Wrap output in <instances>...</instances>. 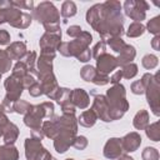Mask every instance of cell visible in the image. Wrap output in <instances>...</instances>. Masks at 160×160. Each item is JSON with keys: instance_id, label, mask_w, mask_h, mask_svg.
<instances>
[{"instance_id": "cell-1", "label": "cell", "mask_w": 160, "mask_h": 160, "mask_svg": "<svg viewBox=\"0 0 160 160\" xmlns=\"http://www.w3.org/2000/svg\"><path fill=\"white\" fill-rule=\"evenodd\" d=\"M86 21L104 41L114 36L121 38L124 34V16L119 1L108 0L92 5L86 11Z\"/></svg>"}, {"instance_id": "cell-2", "label": "cell", "mask_w": 160, "mask_h": 160, "mask_svg": "<svg viewBox=\"0 0 160 160\" xmlns=\"http://www.w3.org/2000/svg\"><path fill=\"white\" fill-rule=\"evenodd\" d=\"M58 125V135L54 139V148L58 152H65L70 146L78 132V119L75 114H62L61 116H52Z\"/></svg>"}, {"instance_id": "cell-3", "label": "cell", "mask_w": 160, "mask_h": 160, "mask_svg": "<svg viewBox=\"0 0 160 160\" xmlns=\"http://www.w3.org/2000/svg\"><path fill=\"white\" fill-rule=\"evenodd\" d=\"M92 41V35L89 31H81V34L75 39L69 42H62L60 44L58 51L62 56H75L79 61L81 62H88L91 58V50L89 48L90 42Z\"/></svg>"}, {"instance_id": "cell-4", "label": "cell", "mask_w": 160, "mask_h": 160, "mask_svg": "<svg viewBox=\"0 0 160 160\" xmlns=\"http://www.w3.org/2000/svg\"><path fill=\"white\" fill-rule=\"evenodd\" d=\"M109 105V116L110 120H119L129 110V102L126 100V91L124 85L116 84L112 85L105 95Z\"/></svg>"}, {"instance_id": "cell-5", "label": "cell", "mask_w": 160, "mask_h": 160, "mask_svg": "<svg viewBox=\"0 0 160 160\" xmlns=\"http://www.w3.org/2000/svg\"><path fill=\"white\" fill-rule=\"evenodd\" d=\"M0 9L4 10L5 22L10 24L16 29H26L30 26L32 16L29 12H24L11 5L9 0H0Z\"/></svg>"}, {"instance_id": "cell-6", "label": "cell", "mask_w": 160, "mask_h": 160, "mask_svg": "<svg viewBox=\"0 0 160 160\" xmlns=\"http://www.w3.org/2000/svg\"><path fill=\"white\" fill-rule=\"evenodd\" d=\"M39 24H50L60 21V12L50 1H42L32 10L31 15Z\"/></svg>"}, {"instance_id": "cell-7", "label": "cell", "mask_w": 160, "mask_h": 160, "mask_svg": "<svg viewBox=\"0 0 160 160\" xmlns=\"http://www.w3.org/2000/svg\"><path fill=\"white\" fill-rule=\"evenodd\" d=\"M160 82H159V72L152 75L151 81L146 85L145 88V94H146V100L148 104L150 105V109L152 110L154 115L159 116L160 114Z\"/></svg>"}, {"instance_id": "cell-8", "label": "cell", "mask_w": 160, "mask_h": 160, "mask_svg": "<svg viewBox=\"0 0 160 160\" xmlns=\"http://www.w3.org/2000/svg\"><path fill=\"white\" fill-rule=\"evenodd\" d=\"M146 10H149V4L145 0H126L124 2L125 14L135 22H141L146 18Z\"/></svg>"}, {"instance_id": "cell-9", "label": "cell", "mask_w": 160, "mask_h": 160, "mask_svg": "<svg viewBox=\"0 0 160 160\" xmlns=\"http://www.w3.org/2000/svg\"><path fill=\"white\" fill-rule=\"evenodd\" d=\"M44 118H48L44 104L41 102L39 105H32L31 110L26 115H24V124L31 130H38V129H41Z\"/></svg>"}, {"instance_id": "cell-10", "label": "cell", "mask_w": 160, "mask_h": 160, "mask_svg": "<svg viewBox=\"0 0 160 160\" xmlns=\"http://www.w3.org/2000/svg\"><path fill=\"white\" fill-rule=\"evenodd\" d=\"M4 86H5V90H6L5 99H8L12 102H16L18 100H20V96H21L22 90H24V86H22L20 79L10 75L4 81Z\"/></svg>"}, {"instance_id": "cell-11", "label": "cell", "mask_w": 160, "mask_h": 160, "mask_svg": "<svg viewBox=\"0 0 160 160\" xmlns=\"http://www.w3.org/2000/svg\"><path fill=\"white\" fill-rule=\"evenodd\" d=\"M60 44H61V31L45 32L39 41V45L42 52H56Z\"/></svg>"}, {"instance_id": "cell-12", "label": "cell", "mask_w": 160, "mask_h": 160, "mask_svg": "<svg viewBox=\"0 0 160 160\" xmlns=\"http://www.w3.org/2000/svg\"><path fill=\"white\" fill-rule=\"evenodd\" d=\"M116 68H118L116 58L110 55V54H108V52H105L104 55H101V56H99L96 59V71L99 74L109 75Z\"/></svg>"}, {"instance_id": "cell-13", "label": "cell", "mask_w": 160, "mask_h": 160, "mask_svg": "<svg viewBox=\"0 0 160 160\" xmlns=\"http://www.w3.org/2000/svg\"><path fill=\"white\" fill-rule=\"evenodd\" d=\"M91 110L96 114V116L100 120H102L105 122L111 121L110 116H109V105H108V100H106L105 95H95Z\"/></svg>"}, {"instance_id": "cell-14", "label": "cell", "mask_w": 160, "mask_h": 160, "mask_svg": "<svg viewBox=\"0 0 160 160\" xmlns=\"http://www.w3.org/2000/svg\"><path fill=\"white\" fill-rule=\"evenodd\" d=\"M44 146L41 140L35 138H28L25 140V156L28 160H36L40 154L44 151Z\"/></svg>"}, {"instance_id": "cell-15", "label": "cell", "mask_w": 160, "mask_h": 160, "mask_svg": "<svg viewBox=\"0 0 160 160\" xmlns=\"http://www.w3.org/2000/svg\"><path fill=\"white\" fill-rule=\"evenodd\" d=\"M122 152V148H121V140L119 138H110L105 146H104V156L106 159L114 160L118 159Z\"/></svg>"}, {"instance_id": "cell-16", "label": "cell", "mask_w": 160, "mask_h": 160, "mask_svg": "<svg viewBox=\"0 0 160 160\" xmlns=\"http://www.w3.org/2000/svg\"><path fill=\"white\" fill-rule=\"evenodd\" d=\"M121 140V148H122V151H126V152H132V151H136L141 144V136L139 132L136 131H132V132H129L126 134Z\"/></svg>"}, {"instance_id": "cell-17", "label": "cell", "mask_w": 160, "mask_h": 160, "mask_svg": "<svg viewBox=\"0 0 160 160\" xmlns=\"http://www.w3.org/2000/svg\"><path fill=\"white\" fill-rule=\"evenodd\" d=\"M5 52L10 58V60L21 61L25 58V55L28 54V50H26L25 42H22V41H15V42H11L5 49Z\"/></svg>"}, {"instance_id": "cell-18", "label": "cell", "mask_w": 160, "mask_h": 160, "mask_svg": "<svg viewBox=\"0 0 160 160\" xmlns=\"http://www.w3.org/2000/svg\"><path fill=\"white\" fill-rule=\"evenodd\" d=\"M70 99H71V102L74 104V106L79 108V109H86L89 106V102H90L89 94L81 88L71 90V98Z\"/></svg>"}, {"instance_id": "cell-19", "label": "cell", "mask_w": 160, "mask_h": 160, "mask_svg": "<svg viewBox=\"0 0 160 160\" xmlns=\"http://www.w3.org/2000/svg\"><path fill=\"white\" fill-rule=\"evenodd\" d=\"M19 136V128L14 122H8L1 130V138L5 145H14Z\"/></svg>"}, {"instance_id": "cell-20", "label": "cell", "mask_w": 160, "mask_h": 160, "mask_svg": "<svg viewBox=\"0 0 160 160\" xmlns=\"http://www.w3.org/2000/svg\"><path fill=\"white\" fill-rule=\"evenodd\" d=\"M135 55H136V50L132 45H129L126 44L124 46V49L119 52V56L116 58V62H118V66H124L126 64H130L132 62V60L135 59Z\"/></svg>"}, {"instance_id": "cell-21", "label": "cell", "mask_w": 160, "mask_h": 160, "mask_svg": "<svg viewBox=\"0 0 160 160\" xmlns=\"http://www.w3.org/2000/svg\"><path fill=\"white\" fill-rule=\"evenodd\" d=\"M96 120H98L96 114L90 109V110H85L80 114V116L78 119V124H80L84 128H91L95 125Z\"/></svg>"}, {"instance_id": "cell-22", "label": "cell", "mask_w": 160, "mask_h": 160, "mask_svg": "<svg viewBox=\"0 0 160 160\" xmlns=\"http://www.w3.org/2000/svg\"><path fill=\"white\" fill-rule=\"evenodd\" d=\"M0 160H19V151L14 145H0Z\"/></svg>"}, {"instance_id": "cell-23", "label": "cell", "mask_w": 160, "mask_h": 160, "mask_svg": "<svg viewBox=\"0 0 160 160\" xmlns=\"http://www.w3.org/2000/svg\"><path fill=\"white\" fill-rule=\"evenodd\" d=\"M132 125L138 130H145V128L149 125V112L146 110H144V109L138 111L136 115L134 116Z\"/></svg>"}, {"instance_id": "cell-24", "label": "cell", "mask_w": 160, "mask_h": 160, "mask_svg": "<svg viewBox=\"0 0 160 160\" xmlns=\"http://www.w3.org/2000/svg\"><path fill=\"white\" fill-rule=\"evenodd\" d=\"M41 130L44 132V136L49 138V139H55L58 135V125L55 122V120L51 118L48 121H44L41 125Z\"/></svg>"}, {"instance_id": "cell-25", "label": "cell", "mask_w": 160, "mask_h": 160, "mask_svg": "<svg viewBox=\"0 0 160 160\" xmlns=\"http://www.w3.org/2000/svg\"><path fill=\"white\" fill-rule=\"evenodd\" d=\"M76 12H78V9H76V5H75L74 1L68 0V1H64L62 2L61 11H60V14H61L62 18H65V19L66 18H72V16L76 15Z\"/></svg>"}, {"instance_id": "cell-26", "label": "cell", "mask_w": 160, "mask_h": 160, "mask_svg": "<svg viewBox=\"0 0 160 160\" xmlns=\"http://www.w3.org/2000/svg\"><path fill=\"white\" fill-rule=\"evenodd\" d=\"M36 60H38V55H36L35 51H30V52H28V54L25 55L24 60H22L24 64L26 65L29 72H30L31 75H38V70L35 69V62H36Z\"/></svg>"}, {"instance_id": "cell-27", "label": "cell", "mask_w": 160, "mask_h": 160, "mask_svg": "<svg viewBox=\"0 0 160 160\" xmlns=\"http://www.w3.org/2000/svg\"><path fill=\"white\" fill-rule=\"evenodd\" d=\"M146 136L152 140V141H159L160 140V128H159V121H155L145 128Z\"/></svg>"}, {"instance_id": "cell-28", "label": "cell", "mask_w": 160, "mask_h": 160, "mask_svg": "<svg viewBox=\"0 0 160 160\" xmlns=\"http://www.w3.org/2000/svg\"><path fill=\"white\" fill-rule=\"evenodd\" d=\"M144 31H145V26L141 22H135L134 21V22H131L129 25L126 35L129 38H139V36H141L144 34Z\"/></svg>"}, {"instance_id": "cell-29", "label": "cell", "mask_w": 160, "mask_h": 160, "mask_svg": "<svg viewBox=\"0 0 160 160\" xmlns=\"http://www.w3.org/2000/svg\"><path fill=\"white\" fill-rule=\"evenodd\" d=\"M105 42H106V45H109L110 49H111L112 51H115V52H120V51L124 49V46L126 45L125 41H124L121 38H119V36L109 38V39L105 40Z\"/></svg>"}, {"instance_id": "cell-30", "label": "cell", "mask_w": 160, "mask_h": 160, "mask_svg": "<svg viewBox=\"0 0 160 160\" xmlns=\"http://www.w3.org/2000/svg\"><path fill=\"white\" fill-rule=\"evenodd\" d=\"M96 69L94 68V66H91V65H85V66H82L81 68V70H80V76H81V79L84 80V81H88V82H92V80H94V78H95V75H96Z\"/></svg>"}, {"instance_id": "cell-31", "label": "cell", "mask_w": 160, "mask_h": 160, "mask_svg": "<svg viewBox=\"0 0 160 160\" xmlns=\"http://www.w3.org/2000/svg\"><path fill=\"white\" fill-rule=\"evenodd\" d=\"M70 98H71V90L70 89H68V88H59L54 100H56V102L59 105H61V104L71 100Z\"/></svg>"}, {"instance_id": "cell-32", "label": "cell", "mask_w": 160, "mask_h": 160, "mask_svg": "<svg viewBox=\"0 0 160 160\" xmlns=\"http://www.w3.org/2000/svg\"><path fill=\"white\" fill-rule=\"evenodd\" d=\"M141 64H142V66H144L146 70H151V69H154V68L158 66L159 59H158V56L154 55V54H146V55L142 58Z\"/></svg>"}, {"instance_id": "cell-33", "label": "cell", "mask_w": 160, "mask_h": 160, "mask_svg": "<svg viewBox=\"0 0 160 160\" xmlns=\"http://www.w3.org/2000/svg\"><path fill=\"white\" fill-rule=\"evenodd\" d=\"M28 72H29V70H28L26 65L24 64V61L21 60V61H16V64H15L14 68H12V74H11V75L21 80Z\"/></svg>"}, {"instance_id": "cell-34", "label": "cell", "mask_w": 160, "mask_h": 160, "mask_svg": "<svg viewBox=\"0 0 160 160\" xmlns=\"http://www.w3.org/2000/svg\"><path fill=\"white\" fill-rule=\"evenodd\" d=\"M121 74H122V78L125 79H132L138 74V65L134 62H130L121 66Z\"/></svg>"}, {"instance_id": "cell-35", "label": "cell", "mask_w": 160, "mask_h": 160, "mask_svg": "<svg viewBox=\"0 0 160 160\" xmlns=\"http://www.w3.org/2000/svg\"><path fill=\"white\" fill-rule=\"evenodd\" d=\"M31 108H32V105L30 102H28L26 100H18L14 104V111L18 114H21V115H26L31 110Z\"/></svg>"}, {"instance_id": "cell-36", "label": "cell", "mask_w": 160, "mask_h": 160, "mask_svg": "<svg viewBox=\"0 0 160 160\" xmlns=\"http://www.w3.org/2000/svg\"><path fill=\"white\" fill-rule=\"evenodd\" d=\"M141 158H142V160H159L160 154H159L158 149L148 146V148H145V149L142 150Z\"/></svg>"}, {"instance_id": "cell-37", "label": "cell", "mask_w": 160, "mask_h": 160, "mask_svg": "<svg viewBox=\"0 0 160 160\" xmlns=\"http://www.w3.org/2000/svg\"><path fill=\"white\" fill-rule=\"evenodd\" d=\"M146 29L149 32H151L154 35H159L160 34V16H155V18L150 19L148 21Z\"/></svg>"}, {"instance_id": "cell-38", "label": "cell", "mask_w": 160, "mask_h": 160, "mask_svg": "<svg viewBox=\"0 0 160 160\" xmlns=\"http://www.w3.org/2000/svg\"><path fill=\"white\" fill-rule=\"evenodd\" d=\"M105 52H106V42H105L104 40H100V41L96 42L95 46L92 48V50H91V56L95 58V59H98L99 56L104 55Z\"/></svg>"}, {"instance_id": "cell-39", "label": "cell", "mask_w": 160, "mask_h": 160, "mask_svg": "<svg viewBox=\"0 0 160 160\" xmlns=\"http://www.w3.org/2000/svg\"><path fill=\"white\" fill-rule=\"evenodd\" d=\"M11 5L16 9H26V10H34V1H25V0H12Z\"/></svg>"}, {"instance_id": "cell-40", "label": "cell", "mask_w": 160, "mask_h": 160, "mask_svg": "<svg viewBox=\"0 0 160 160\" xmlns=\"http://www.w3.org/2000/svg\"><path fill=\"white\" fill-rule=\"evenodd\" d=\"M72 146L78 150H84L86 146H88V139L82 135L80 136H75L74 141H72Z\"/></svg>"}, {"instance_id": "cell-41", "label": "cell", "mask_w": 160, "mask_h": 160, "mask_svg": "<svg viewBox=\"0 0 160 160\" xmlns=\"http://www.w3.org/2000/svg\"><path fill=\"white\" fill-rule=\"evenodd\" d=\"M131 91H132V94H135V95H141V94H144V92H145V85H144V82H142L141 80L134 81V82L131 84Z\"/></svg>"}, {"instance_id": "cell-42", "label": "cell", "mask_w": 160, "mask_h": 160, "mask_svg": "<svg viewBox=\"0 0 160 160\" xmlns=\"http://www.w3.org/2000/svg\"><path fill=\"white\" fill-rule=\"evenodd\" d=\"M28 90H29V94H30L31 96H34V98H38V96H40V95L44 94L42 88H41V85H40L39 81H35Z\"/></svg>"}, {"instance_id": "cell-43", "label": "cell", "mask_w": 160, "mask_h": 160, "mask_svg": "<svg viewBox=\"0 0 160 160\" xmlns=\"http://www.w3.org/2000/svg\"><path fill=\"white\" fill-rule=\"evenodd\" d=\"M92 82L95 84V85H106L108 82H110V78L108 76V75H104V74H99V72H96V75H95V78H94V80H92Z\"/></svg>"}, {"instance_id": "cell-44", "label": "cell", "mask_w": 160, "mask_h": 160, "mask_svg": "<svg viewBox=\"0 0 160 160\" xmlns=\"http://www.w3.org/2000/svg\"><path fill=\"white\" fill-rule=\"evenodd\" d=\"M81 31H82V29L79 26V25H71V26H69L68 28V30H66V34L69 35V36H71V38H78L80 34H81Z\"/></svg>"}, {"instance_id": "cell-45", "label": "cell", "mask_w": 160, "mask_h": 160, "mask_svg": "<svg viewBox=\"0 0 160 160\" xmlns=\"http://www.w3.org/2000/svg\"><path fill=\"white\" fill-rule=\"evenodd\" d=\"M35 81H36V80H35L34 75H31L30 72H28V74L21 79V84H22L24 89H29V88H30Z\"/></svg>"}, {"instance_id": "cell-46", "label": "cell", "mask_w": 160, "mask_h": 160, "mask_svg": "<svg viewBox=\"0 0 160 160\" xmlns=\"http://www.w3.org/2000/svg\"><path fill=\"white\" fill-rule=\"evenodd\" d=\"M60 106H61L62 114H75V109H76V108L74 106V104L71 102V100H69V101L61 104Z\"/></svg>"}, {"instance_id": "cell-47", "label": "cell", "mask_w": 160, "mask_h": 160, "mask_svg": "<svg viewBox=\"0 0 160 160\" xmlns=\"http://www.w3.org/2000/svg\"><path fill=\"white\" fill-rule=\"evenodd\" d=\"M44 28H45L46 32H60V24L59 22L44 24Z\"/></svg>"}, {"instance_id": "cell-48", "label": "cell", "mask_w": 160, "mask_h": 160, "mask_svg": "<svg viewBox=\"0 0 160 160\" xmlns=\"http://www.w3.org/2000/svg\"><path fill=\"white\" fill-rule=\"evenodd\" d=\"M10 34L6 31V30H4V29H1L0 30V45H8L9 42H10Z\"/></svg>"}, {"instance_id": "cell-49", "label": "cell", "mask_w": 160, "mask_h": 160, "mask_svg": "<svg viewBox=\"0 0 160 160\" xmlns=\"http://www.w3.org/2000/svg\"><path fill=\"white\" fill-rule=\"evenodd\" d=\"M121 78H122L121 70H118L116 72H114V74L111 75V78H110V82H111V84H114V85H116V84H120V80H121Z\"/></svg>"}, {"instance_id": "cell-50", "label": "cell", "mask_w": 160, "mask_h": 160, "mask_svg": "<svg viewBox=\"0 0 160 160\" xmlns=\"http://www.w3.org/2000/svg\"><path fill=\"white\" fill-rule=\"evenodd\" d=\"M159 42H160V35H155V36H154V39L151 40V46H152V49H154V50H156V51H159V50H160Z\"/></svg>"}, {"instance_id": "cell-51", "label": "cell", "mask_w": 160, "mask_h": 160, "mask_svg": "<svg viewBox=\"0 0 160 160\" xmlns=\"http://www.w3.org/2000/svg\"><path fill=\"white\" fill-rule=\"evenodd\" d=\"M118 160H134L131 156H129V155H126V154H121L119 158H118Z\"/></svg>"}, {"instance_id": "cell-52", "label": "cell", "mask_w": 160, "mask_h": 160, "mask_svg": "<svg viewBox=\"0 0 160 160\" xmlns=\"http://www.w3.org/2000/svg\"><path fill=\"white\" fill-rule=\"evenodd\" d=\"M5 22V16H4V10L0 9V24H4Z\"/></svg>"}, {"instance_id": "cell-53", "label": "cell", "mask_w": 160, "mask_h": 160, "mask_svg": "<svg viewBox=\"0 0 160 160\" xmlns=\"http://www.w3.org/2000/svg\"><path fill=\"white\" fill-rule=\"evenodd\" d=\"M4 115H5V110H4V108H2V105L0 104V119H1V118H2Z\"/></svg>"}, {"instance_id": "cell-54", "label": "cell", "mask_w": 160, "mask_h": 160, "mask_svg": "<svg viewBox=\"0 0 160 160\" xmlns=\"http://www.w3.org/2000/svg\"><path fill=\"white\" fill-rule=\"evenodd\" d=\"M66 160H74V159H66Z\"/></svg>"}, {"instance_id": "cell-55", "label": "cell", "mask_w": 160, "mask_h": 160, "mask_svg": "<svg viewBox=\"0 0 160 160\" xmlns=\"http://www.w3.org/2000/svg\"><path fill=\"white\" fill-rule=\"evenodd\" d=\"M0 80H1V74H0Z\"/></svg>"}, {"instance_id": "cell-56", "label": "cell", "mask_w": 160, "mask_h": 160, "mask_svg": "<svg viewBox=\"0 0 160 160\" xmlns=\"http://www.w3.org/2000/svg\"><path fill=\"white\" fill-rule=\"evenodd\" d=\"M88 160H92V159H88Z\"/></svg>"}, {"instance_id": "cell-57", "label": "cell", "mask_w": 160, "mask_h": 160, "mask_svg": "<svg viewBox=\"0 0 160 160\" xmlns=\"http://www.w3.org/2000/svg\"><path fill=\"white\" fill-rule=\"evenodd\" d=\"M0 138H1V134H0Z\"/></svg>"}]
</instances>
